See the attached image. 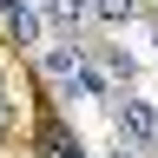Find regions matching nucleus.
I'll return each instance as SVG.
<instances>
[{"label":"nucleus","instance_id":"obj_1","mask_svg":"<svg viewBox=\"0 0 158 158\" xmlns=\"http://www.w3.org/2000/svg\"><path fill=\"white\" fill-rule=\"evenodd\" d=\"M112 118H118V138H125L132 152H145V145H158V106H152L145 92H125V99L112 106Z\"/></svg>","mask_w":158,"mask_h":158},{"label":"nucleus","instance_id":"obj_2","mask_svg":"<svg viewBox=\"0 0 158 158\" xmlns=\"http://www.w3.org/2000/svg\"><path fill=\"white\" fill-rule=\"evenodd\" d=\"M86 59H92V53H86V40H73V33H59L53 46L40 53V73H46L53 86H66V79H73L79 66H86Z\"/></svg>","mask_w":158,"mask_h":158},{"label":"nucleus","instance_id":"obj_3","mask_svg":"<svg viewBox=\"0 0 158 158\" xmlns=\"http://www.w3.org/2000/svg\"><path fill=\"white\" fill-rule=\"evenodd\" d=\"M59 92H66L73 106H86V99H112V73L99 66V59H86V66H79V73H73V79H66Z\"/></svg>","mask_w":158,"mask_h":158},{"label":"nucleus","instance_id":"obj_4","mask_svg":"<svg viewBox=\"0 0 158 158\" xmlns=\"http://www.w3.org/2000/svg\"><path fill=\"white\" fill-rule=\"evenodd\" d=\"M92 20V0H46V27L53 33H86Z\"/></svg>","mask_w":158,"mask_h":158},{"label":"nucleus","instance_id":"obj_5","mask_svg":"<svg viewBox=\"0 0 158 158\" xmlns=\"http://www.w3.org/2000/svg\"><path fill=\"white\" fill-rule=\"evenodd\" d=\"M138 7H145V0H92V20L99 27H132Z\"/></svg>","mask_w":158,"mask_h":158},{"label":"nucleus","instance_id":"obj_6","mask_svg":"<svg viewBox=\"0 0 158 158\" xmlns=\"http://www.w3.org/2000/svg\"><path fill=\"white\" fill-rule=\"evenodd\" d=\"M99 66H106L118 86H125V79H132V53H118V46H112V53H99Z\"/></svg>","mask_w":158,"mask_h":158},{"label":"nucleus","instance_id":"obj_7","mask_svg":"<svg viewBox=\"0 0 158 158\" xmlns=\"http://www.w3.org/2000/svg\"><path fill=\"white\" fill-rule=\"evenodd\" d=\"M106 158H138V152H132V145H118V152H106Z\"/></svg>","mask_w":158,"mask_h":158},{"label":"nucleus","instance_id":"obj_8","mask_svg":"<svg viewBox=\"0 0 158 158\" xmlns=\"http://www.w3.org/2000/svg\"><path fill=\"white\" fill-rule=\"evenodd\" d=\"M0 125H7V106H0Z\"/></svg>","mask_w":158,"mask_h":158}]
</instances>
